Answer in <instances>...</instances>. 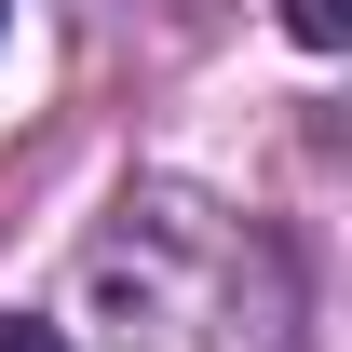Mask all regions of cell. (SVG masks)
Segmentation results:
<instances>
[{
  "instance_id": "7a4b0ae2",
  "label": "cell",
  "mask_w": 352,
  "mask_h": 352,
  "mask_svg": "<svg viewBox=\"0 0 352 352\" xmlns=\"http://www.w3.org/2000/svg\"><path fill=\"white\" fill-rule=\"evenodd\" d=\"M0 352H68V339H54V325H0Z\"/></svg>"
},
{
  "instance_id": "3957f363",
  "label": "cell",
  "mask_w": 352,
  "mask_h": 352,
  "mask_svg": "<svg viewBox=\"0 0 352 352\" xmlns=\"http://www.w3.org/2000/svg\"><path fill=\"white\" fill-rule=\"evenodd\" d=\"M0 14H14V0H0Z\"/></svg>"
},
{
  "instance_id": "6da1fadb",
  "label": "cell",
  "mask_w": 352,
  "mask_h": 352,
  "mask_svg": "<svg viewBox=\"0 0 352 352\" xmlns=\"http://www.w3.org/2000/svg\"><path fill=\"white\" fill-rule=\"evenodd\" d=\"M285 28H298L311 54H339V41H352V0H285Z\"/></svg>"
}]
</instances>
